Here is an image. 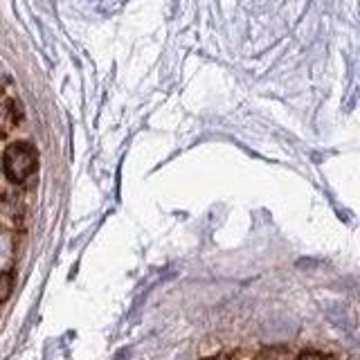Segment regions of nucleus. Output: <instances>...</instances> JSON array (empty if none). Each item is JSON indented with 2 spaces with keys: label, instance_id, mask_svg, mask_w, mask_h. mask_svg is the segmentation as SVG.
Returning <instances> with one entry per match:
<instances>
[{
  "label": "nucleus",
  "instance_id": "nucleus-1",
  "mask_svg": "<svg viewBox=\"0 0 360 360\" xmlns=\"http://www.w3.org/2000/svg\"><path fill=\"white\" fill-rule=\"evenodd\" d=\"M37 167H39V153L30 142H14L3 153V172L16 185L25 183L37 172Z\"/></svg>",
  "mask_w": 360,
  "mask_h": 360
},
{
  "label": "nucleus",
  "instance_id": "nucleus-2",
  "mask_svg": "<svg viewBox=\"0 0 360 360\" xmlns=\"http://www.w3.org/2000/svg\"><path fill=\"white\" fill-rule=\"evenodd\" d=\"M11 290H14V275H11L9 270H3V273H0V304L9 300Z\"/></svg>",
  "mask_w": 360,
  "mask_h": 360
},
{
  "label": "nucleus",
  "instance_id": "nucleus-3",
  "mask_svg": "<svg viewBox=\"0 0 360 360\" xmlns=\"http://www.w3.org/2000/svg\"><path fill=\"white\" fill-rule=\"evenodd\" d=\"M295 360H335V358L329 354H322V352H304Z\"/></svg>",
  "mask_w": 360,
  "mask_h": 360
},
{
  "label": "nucleus",
  "instance_id": "nucleus-4",
  "mask_svg": "<svg viewBox=\"0 0 360 360\" xmlns=\"http://www.w3.org/2000/svg\"><path fill=\"white\" fill-rule=\"evenodd\" d=\"M9 257V243H7V239L3 234H0V268H3V264H5V259ZM3 273V270H0Z\"/></svg>",
  "mask_w": 360,
  "mask_h": 360
},
{
  "label": "nucleus",
  "instance_id": "nucleus-5",
  "mask_svg": "<svg viewBox=\"0 0 360 360\" xmlns=\"http://www.w3.org/2000/svg\"><path fill=\"white\" fill-rule=\"evenodd\" d=\"M205 360H230L228 356H212V358H205Z\"/></svg>",
  "mask_w": 360,
  "mask_h": 360
},
{
  "label": "nucleus",
  "instance_id": "nucleus-6",
  "mask_svg": "<svg viewBox=\"0 0 360 360\" xmlns=\"http://www.w3.org/2000/svg\"><path fill=\"white\" fill-rule=\"evenodd\" d=\"M0 93H3V79H0Z\"/></svg>",
  "mask_w": 360,
  "mask_h": 360
},
{
  "label": "nucleus",
  "instance_id": "nucleus-7",
  "mask_svg": "<svg viewBox=\"0 0 360 360\" xmlns=\"http://www.w3.org/2000/svg\"><path fill=\"white\" fill-rule=\"evenodd\" d=\"M0 122H3V110H0Z\"/></svg>",
  "mask_w": 360,
  "mask_h": 360
}]
</instances>
